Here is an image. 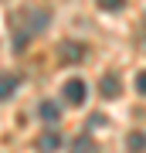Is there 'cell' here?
<instances>
[{
	"label": "cell",
	"instance_id": "cell-7",
	"mask_svg": "<svg viewBox=\"0 0 146 153\" xmlns=\"http://www.w3.org/2000/svg\"><path fill=\"white\" fill-rule=\"evenodd\" d=\"M14 92H17V75H4V102H10Z\"/></svg>",
	"mask_w": 146,
	"mask_h": 153
},
{
	"label": "cell",
	"instance_id": "cell-5",
	"mask_svg": "<svg viewBox=\"0 0 146 153\" xmlns=\"http://www.w3.org/2000/svg\"><path fill=\"white\" fill-rule=\"evenodd\" d=\"M41 119H48V123H58V116H61V109H58V105H54V102H41Z\"/></svg>",
	"mask_w": 146,
	"mask_h": 153
},
{
	"label": "cell",
	"instance_id": "cell-2",
	"mask_svg": "<svg viewBox=\"0 0 146 153\" xmlns=\"http://www.w3.org/2000/svg\"><path fill=\"white\" fill-rule=\"evenodd\" d=\"M58 146H61V136H58V133H44V136L38 140V150L41 153H54Z\"/></svg>",
	"mask_w": 146,
	"mask_h": 153
},
{
	"label": "cell",
	"instance_id": "cell-6",
	"mask_svg": "<svg viewBox=\"0 0 146 153\" xmlns=\"http://www.w3.org/2000/svg\"><path fill=\"white\" fill-rule=\"evenodd\" d=\"M126 143H129L133 153H143V150H146V133H129V140H126Z\"/></svg>",
	"mask_w": 146,
	"mask_h": 153
},
{
	"label": "cell",
	"instance_id": "cell-10",
	"mask_svg": "<svg viewBox=\"0 0 146 153\" xmlns=\"http://www.w3.org/2000/svg\"><path fill=\"white\" fill-rule=\"evenodd\" d=\"M136 88H139V95H146V71L136 75Z\"/></svg>",
	"mask_w": 146,
	"mask_h": 153
},
{
	"label": "cell",
	"instance_id": "cell-9",
	"mask_svg": "<svg viewBox=\"0 0 146 153\" xmlns=\"http://www.w3.org/2000/svg\"><path fill=\"white\" fill-rule=\"evenodd\" d=\"M75 153H92V146H88V140H85V136L75 140Z\"/></svg>",
	"mask_w": 146,
	"mask_h": 153
},
{
	"label": "cell",
	"instance_id": "cell-4",
	"mask_svg": "<svg viewBox=\"0 0 146 153\" xmlns=\"http://www.w3.org/2000/svg\"><path fill=\"white\" fill-rule=\"evenodd\" d=\"M99 88H102V95L116 99V95H119V78H116V75H105V78H102V85H99Z\"/></svg>",
	"mask_w": 146,
	"mask_h": 153
},
{
	"label": "cell",
	"instance_id": "cell-3",
	"mask_svg": "<svg viewBox=\"0 0 146 153\" xmlns=\"http://www.w3.org/2000/svg\"><path fill=\"white\" fill-rule=\"evenodd\" d=\"M61 55H65V61H82L85 58V48L82 44H61Z\"/></svg>",
	"mask_w": 146,
	"mask_h": 153
},
{
	"label": "cell",
	"instance_id": "cell-1",
	"mask_svg": "<svg viewBox=\"0 0 146 153\" xmlns=\"http://www.w3.org/2000/svg\"><path fill=\"white\" fill-rule=\"evenodd\" d=\"M61 95H65L68 105H82L85 102V82H82V78H68L65 88H61Z\"/></svg>",
	"mask_w": 146,
	"mask_h": 153
},
{
	"label": "cell",
	"instance_id": "cell-8",
	"mask_svg": "<svg viewBox=\"0 0 146 153\" xmlns=\"http://www.w3.org/2000/svg\"><path fill=\"white\" fill-rule=\"evenodd\" d=\"M99 7H102V10H119V7L126 4V0H95Z\"/></svg>",
	"mask_w": 146,
	"mask_h": 153
}]
</instances>
